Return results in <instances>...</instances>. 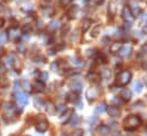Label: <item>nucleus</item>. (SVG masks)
Wrapping results in <instances>:
<instances>
[{"mask_svg":"<svg viewBox=\"0 0 147 136\" xmlns=\"http://www.w3.org/2000/svg\"><path fill=\"white\" fill-rule=\"evenodd\" d=\"M45 88H46V85H45V82L41 81V80H38L37 82L34 84V90H36L37 93H42V92L45 90Z\"/></svg>","mask_w":147,"mask_h":136,"instance_id":"nucleus-18","label":"nucleus"},{"mask_svg":"<svg viewBox=\"0 0 147 136\" xmlns=\"http://www.w3.org/2000/svg\"><path fill=\"white\" fill-rule=\"evenodd\" d=\"M22 88L25 90V92H32V86H31V84L29 82V81H26V80H24V81H22Z\"/></svg>","mask_w":147,"mask_h":136,"instance_id":"nucleus-26","label":"nucleus"},{"mask_svg":"<svg viewBox=\"0 0 147 136\" xmlns=\"http://www.w3.org/2000/svg\"><path fill=\"white\" fill-rule=\"evenodd\" d=\"M7 39H8L7 34L5 32H0V44H5L7 41Z\"/></svg>","mask_w":147,"mask_h":136,"instance_id":"nucleus-35","label":"nucleus"},{"mask_svg":"<svg viewBox=\"0 0 147 136\" xmlns=\"http://www.w3.org/2000/svg\"><path fill=\"white\" fill-rule=\"evenodd\" d=\"M89 125H90V127H96L97 125H99V119H98L97 117H92V118H90V120H89Z\"/></svg>","mask_w":147,"mask_h":136,"instance_id":"nucleus-30","label":"nucleus"},{"mask_svg":"<svg viewBox=\"0 0 147 136\" xmlns=\"http://www.w3.org/2000/svg\"><path fill=\"white\" fill-rule=\"evenodd\" d=\"M17 49H18L20 53H25V47L23 45H18L17 46Z\"/></svg>","mask_w":147,"mask_h":136,"instance_id":"nucleus-46","label":"nucleus"},{"mask_svg":"<svg viewBox=\"0 0 147 136\" xmlns=\"http://www.w3.org/2000/svg\"><path fill=\"white\" fill-rule=\"evenodd\" d=\"M7 37L10 39V40H13V41H16V40H18V38H20V31H18V29L17 28H10L8 31H7Z\"/></svg>","mask_w":147,"mask_h":136,"instance_id":"nucleus-6","label":"nucleus"},{"mask_svg":"<svg viewBox=\"0 0 147 136\" xmlns=\"http://www.w3.org/2000/svg\"><path fill=\"white\" fill-rule=\"evenodd\" d=\"M131 78H132L131 72L128 71V70H123L116 75V85L121 86V87H124L131 81Z\"/></svg>","mask_w":147,"mask_h":136,"instance_id":"nucleus-2","label":"nucleus"},{"mask_svg":"<svg viewBox=\"0 0 147 136\" xmlns=\"http://www.w3.org/2000/svg\"><path fill=\"white\" fill-rule=\"evenodd\" d=\"M70 87L73 89V92H80V90H82V88H83V84H82V81L81 80H79V79H74L72 80L71 82H70Z\"/></svg>","mask_w":147,"mask_h":136,"instance_id":"nucleus-9","label":"nucleus"},{"mask_svg":"<svg viewBox=\"0 0 147 136\" xmlns=\"http://www.w3.org/2000/svg\"><path fill=\"white\" fill-rule=\"evenodd\" d=\"M22 9H23L24 12H31V10H33V5H31V3L25 5V6L22 7Z\"/></svg>","mask_w":147,"mask_h":136,"instance_id":"nucleus-38","label":"nucleus"},{"mask_svg":"<svg viewBox=\"0 0 147 136\" xmlns=\"http://www.w3.org/2000/svg\"><path fill=\"white\" fill-rule=\"evenodd\" d=\"M56 110H57L59 113H64V112H65L67 109H66V106H65V105H63V104H59V105L56 107Z\"/></svg>","mask_w":147,"mask_h":136,"instance_id":"nucleus-37","label":"nucleus"},{"mask_svg":"<svg viewBox=\"0 0 147 136\" xmlns=\"http://www.w3.org/2000/svg\"><path fill=\"white\" fill-rule=\"evenodd\" d=\"M120 97H121V100L124 101V102L130 101V99H131V90L128 89V88L122 89V92H121V94H120Z\"/></svg>","mask_w":147,"mask_h":136,"instance_id":"nucleus-13","label":"nucleus"},{"mask_svg":"<svg viewBox=\"0 0 147 136\" xmlns=\"http://www.w3.org/2000/svg\"><path fill=\"white\" fill-rule=\"evenodd\" d=\"M122 48V44L121 42H119V41H115V42H113L112 45H111L110 47V50L111 53H117V52H120V49Z\"/></svg>","mask_w":147,"mask_h":136,"instance_id":"nucleus-20","label":"nucleus"},{"mask_svg":"<svg viewBox=\"0 0 147 136\" xmlns=\"http://www.w3.org/2000/svg\"><path fill=\"white\" fill-rule=\"evenodd\" d=\"M2 9H3V8H2V6L0 5V12H2Z\"/></svg>","mask_w":147,"mask_h":136,"instance_id":"nucleus-53","label":"nucleus"},{"mask_svg":"<svg viewBox=\"0 0 147 136\" xmlns=\"http://www.w3.org/2000/svg\"><path fill=\"white\" fill-rule=\"evenodd\" d=\"M59 25H61V22H59L58 20H55V21H51V22L49 23L48 28H49V30L55 31V30H57V29L59 28Z\"/></svg>","mask_w":147,"mask_h":136,"instance_id":"nucleus-24","label":"nucleus"},{"mask_svg":"<svg viewBox=\"0 0 147 136\" xmlns=\"http://www.w3.org/2000/svg\"><path fill=\"white\" fill-rule=\"evenodd\" d=\"M111 77H112V72H111L110 69L104 68L100 71V78H103L105 80H109V79H111Z\"/></svg>","mask_w":147,"mask_h":136,"instance_id":"nucleus-22","label":"nucleus"},{"mask_svg":"<svg viewBox=\"0 0 147 136\" xmlns=\"http://www.w3.org/2000/svg\"><path fill=\"white\" fill-rule=\"evenodd\" d=\"M122 18L125 21V22H132L134 20V14L130 9L129 6H124L123 9H122Z\"/></svg>","mask_w":147,"mask_h":136,"instance_id":"nucleus-3","label":"nucleus"},{"mask_svg":"<svg viewBox=\"0 0 147 136\" xmlns=\"http://www.w3.org/2000/svg\"><path fill=\"white\" fill-rule=\"evenodd\" d=\"M16 57H15V55H13V54H9V55H6L5 56V58H3V63H5V65L7 67V68H15V65H16Z\"/></svg>","mask_w":147,"mask_h":136,"instance_id":"nucleus-5","label":"nucleus"},{"mask_svg":"<svg viewBox=\"0 0 147 136\" xmlns=\"http://www.w3.org/2000/svg\"><path fill=\"white\" fill-rule=\"evenodd\" d=\"M48 77H49V75H48V73H47V72H41V73H40V75H39V79H40L41 81H43V82H45V81H47V80H48Z\"/></svg>","mask_w":147,"mask_h":136,"instance_id":"nucleus-33","label":"nucleus"},{"mask_svg":"<svg viewBox=\"0 0 147 136\" xmlns=\"http://www.w3.org/2000/svg\"><path fill=\"white\" fill-rule=\"evenodd\" d=\"M78 10H79V8H78L76 6H72V7L70 8V10L67 12L69 18H74V17L76 16V14H78Z\"/></svg>","mask_w":147,"mask_h":136,"instance_id":"nucleus-25","label":"nucleus"},{"mask_svg":"<svg viewBox=\"0 0 147 136\" xmlns=\"http://www.w3.org/2000/svg\"><path fill=\"white\" fill-rule=\"evenodd\" d=\"M98 133H99V135L102 136H110L111 128L107 127V126H105V125H102V126L98 127Z\"/></svg>","mask_w":147,"mask_h":136,"instance_id":"nucleus-15","label":"nucleus"},{"mask_svg":"<svg viewBox=\"0 0 147 136\" xmlns=\"http://www.w3.org/2000/svg\"><path fill=\"white\" fill-rule=\"evenodd\" d=\"M96 61H97V63H106V62H107V61H106V57H105L103 54H100V55L97 57Z\"/></svg>","mask_w":147,"mask_h":136,"instance_id":"nucleus-36","label":"nucleus"},{"mask_svg":"<svg viewBox=\"0 0 147 136\" xmlns=\"http://www.w3.org/2000/svg\"><path fill=\"white\" fill-rule=\"evenodd\" d=\"M15 96H16L17 102L20 103L21 105H26V104H28V96H26L23 92L17 90V92L15 93Z\"/></svg>","mask_w":147,"mask_h":136,"instance_id":"nucleus-8","label":"nucleus"},{"mask_svg":"<svg viewBox=\"0 0 147 136\" xmlns=\"http://www.w3.org/2000/svg\"><path fill=\"white\" fill-rule=\"evenodd\" d=\"M86 54H87V56H89V57H90V56H94V55L96 54V49H94V48H92V49H87V50H86Z\"/></svg>","mask_w":147,"mask_h":136,"instance_id":"nucleus-40","label":"nucleus"},{"mask_svg":"<svg viewBox=\"0 0 147 136\" xmlns=\"http://www.w3.org/2000/svg\"><path fill=\"white\" fill-rule=\"evenodd\" d=\"M66 100L71 103H76L78 101H79V95H78V93H76V92H71V93H69V94H67Z\"/></svg>","mask_w":147,"mask_h":136,"instance_id":"nucleus-19","label":"nucleus"},{"mask_svg":"<svg viewBox=\"0 0 147 136\" xmlns=\"http://www.w3.org/2000/svg\"><path fill=\"white\" fill-rule=\"evenodd\" d=\"M109 12H110V14L113 16L114 14H115V6H114V3L112 2V3H110V7H109Z\"/></svg>","mask_w":147,"mask_h":136,"instance_id":"nucleus-41","label":"nucleus"},{"mask_svg":"<svg viewBox=\"0 0 147 136\" xmlns=\"http://www.w3.org/2000/svg\"><path fill=\"white\" fill-rule=\"evenodd\" d=\"M48 121L45 119V118H39V120L37 121V124H36V128H37L38 132H40V133H43V132H46L47 129H48Z\"/></svg>","mask_w":147,"mask_h":136,"instance_id":"nucleus-4","label":"nucleus"},{"mask_svg":"<svg viewBox=\"0 0 147 136\" xmlns=\"http://www.w3.org/2000/svg\"><path fill=\"white\" fill-rule=\"evenodd\" d=\"M142 52H144V53H147V42L142 47Z\"/></svg>","mask_w":147,"mask_h":136,"instance_id":"nucleus-49","label":"nucleus"},{"mask_svg":"<svg viewBox=\"0 0 147 136\" xmlns=\"http://www.w3.org/2000/svg\"><path fill=\"white\" fill-rule=\"evenodd\" d=\"M34 105H36V107H38V109H42V107L46 105V103L43 102L41 99L37 97V99L34 100Z\"/></svg>","mask_w":147,"mask_h":136,"instance_id":"nucleus-31","label":"nucleus"},{"mask_svg":"<svg viewBox=\"0 0 147 136\" xmlns=\"http://www.w3.org/2000/svg\"><path fill=\"white\" fill-rule=\"evenodd\" d=\"M134 88H135V90H136L137 93H140V92L143 90V88H144V85H143L142 81H137V82L134 85Z\"/></svg>","mask_w":147,"mask_h":136,"instance_id":"nucleus-29","label":"nucleus"},{"mask_svg":"<svg viewBox=\"0 0 147 136\" xmlns=\"http://www.w3.org/2000/svg\"><path fill=\"white\" fill-rule=\"evenodd\" d=\"M43 61H45V58L42 56H37L33 58V62H36V63H43Z\"/></svg>","mask_w":147,"mask_h":136,"instance_id":"nucleus-43","label":"nucleus"},{"mask_svg":"<svg viewBox=\"0 0 147 136\" xmlns=\"http://www.w3.org/2000/svg\"><path fill=\"white\" fill-rule=\"evenodd\" d=\"M120 56H122V57H129L130 55H131V53H132V48H131V46H122V48L120 49Z\"/></svg>","mask_w":147,"mask_h":136,"instance_id":"nucleus-11","label":"nucleus"},{"mask_svg":"<svg viewBox=\"0 0 147 136\" xmlns=\"http://www.w3.org/2000/svg\"><path fill=\"white\" fill-rule=\"evenodd\" d=\"M31 31V25L30 24H25L23 28H22V32L23 33H28V32H30Z\"/></svg>","mask_w":147,"mask_h":136,"instance_id":"nucleus-39","label":"nucleus"},{"mask_svg":"<svg viewBox=\"0 0 147 136\" xmlns=\"http://www.w3.org/2000/svg\"><path fill=\"white\" fill-rule=\"evenodd\" d=\"M109 42H110V37H104L103 38V44L104 45H107Z\"/></svg>","mask_w":147,"mask_h":136,"instance_id":"nucleus-47","label":"nucleus"},{"mask_svg":"<svg viewBox=\"0 0 147 136\" xmlns=\"http://www.w3.org/2000/svg\"><path fill=\"white\" fill-rule=\"evenodd\" d=\"M3 111H5V113L8 116H13V114H15L16 113V107H15V105L13 104V103L10 102H7L3 104Z\"/></svg>","mask_w":147,"mask_h":136,"instance_id":"nucleus-7","label":"nucleus"},{"mask_svg":"<svg viewBox=\"0 0 147 136\" xmlns=\"http://www.w3.org/2000/svg\"><path fill=\"white\" fill-rule=\"evenodd\" d=\"M107 111H109V114H110L111 117H119V116L121 114V110H120V107H117L116 105L110 106V107L107 109Z\"/></svg>","mask_w":147,"mask_h":136,"instance_id":"nucleus-14","label":"nucleus"},{"mask_svg":"<svg viewBox=\"0 0 147 136\" xmlns=\"http://www.w3.org/2000/svg\"><path fill=\"white\" fill-rule=\"evenodd\" d=\"M99 31H100V25H96V27L92 29V31H91V33H90V37L96 38V37L99 34Z\"/></svg>","mask_w":147,"mask_h":136,"instance_id":"nucleus-32","label":"nucleus"},{"mask_svg":"<svg viewBox=\"0 0 147 136\" xmlns=\"http://www.w3.org/2000/svg\"><path fill=\"white\" fill-rule=\"evenodd\" d=\"M83 131L82 129H76L75 132L73 133V136H83Z\"/></svg>","mask_w":147,"mask_h":136,"instance_id":"nucleus-45","label":"nucleus"},{"mask_svg":"<svg viewBox=\"0 0 147 136\" xmlns=\"http://www.w3.org/2000/svg\"><path fill=\"white\" fill-rule=\"evenodd\" d=\"M91 20H89V18H87V20H83L82 21V24H81V31L82 32H87L89 29H90V27H91Z\"/></svg>","mask_w":147,"mask_h":136,"instance_id":"nucleus-16","label":"nucleus"},{"mask_svg":"<svg viewBox=\"0 0 147 136\" xmlns=\"http://www.w3.org/2000/svg\"><path fill=\"white\" fill-rule=\"evenodd\" d=\"M80 121H81V119H80V117L78 116V114H72L71 116V118H70V120L67 121V124H70L71 126H78L79 124H80Z\"/></svg>","mask_w":147,"mask_h":136,"instance_id":"nucleus-17","label":"nucleus"},{"mask_svg":"<svg viewBox=\"0 0 147 136\" xmlns=\"http://www.w3.org/2000/svg\"><path fill=\"white\" fill-rule=\"evenodd\" d=\"M98 95H99V92L96 89V88H90L88 92H87V99L89 100V101H95L97 97H98Z\"/></svg>","mask_w":147,"mask_h":136,"instance_id":"nucleus-12","label":"nucleus"},{"mask_svg":"<svg viewBox=\"0 0 147 136\" xmlns=\"http://www.w3.org/2000/svg\"><path fill=\"white\" fill-rule=\"evenodd\" d=\"M143 22H145V23H147V13H146V15L144 16V18H143Z\"/></svg>","mask_w":147,"mask_h":136,"instance_id":"nucleus-51","label":"nucleus"},{"mask_svg":"<svg viewBox=\"0 0 147 136\" xmlns=\"http://www.w3.org/2000/svg\"><path fill=\"white\" fill-rule=\"evenodd\" d=\"M59 136H69V135H67L66 133H62V134H61V135H59Z\"/></svg>","mask_w":147,"mask_h":136,"instance_id":"nucleus-52","label":"nucleus"},{"mask_svg":"<svg viewBox=\"0 0 147 136\" xmlns=\"http://www.w3.org/2000/svg\"><path fill=\"white\" fill-rule=\"evenodd\" d=\"M146 84H147V78H146Z\"/></svg>","mask_w":147,"mask_h":136,"instance_id":"nucleus-54","label":"nucleus"},{"mask_svg":"<svg viewBox=\"0 0 147 136\" xmlns=\"http://www.w3.org/2000/svg\"><path fill=\"white\" fill-rule=\"evenodd\" d=\"M87 79L92 84H98L100 81V74H98L96 72H89L87 74Z\"/></svg>","mask_w":147,"mask_h":136,"instance_id":"nucleus-10","label":"nucleus"},{"mask_svg":"<svg viewBox=\"0 0 147 136\" xmlns=\"http://www.w3.org/2000/svg\"><path fill=\"white\" fill-rule=\"evenodd\" d=\"M71 1L72 0H59V3H61V6L65 7V6H69L71 3Z\"/></svg>","mask_w":147,"mask_h":136,"instance_id":"nucleus-42","label":"nucleus"},{"mask_svg":"<svg viewBox=\"0 0 147 136\" xmlns=\"http://www.w3.org/2000/svg\"><path fill=\"white\" fill-rule=\"evenodd\" d=\"M91 1H92L94 3H96V5H100V3H102L104 0H91Z\"/></svg>","mask_w":147,"mask_h":136,"instance_id":"nucleus-48","label":"nucleus"},{"mask_svg":"<svg viewBox=\"0 0 147 136\" xmlns=\"http://www.w3.org/2000/svg\"><path fill=\"white\" fill-rule=\"evenodd\" d=\"M69 31H70V25H69V24H64V27H63V29H62L63 34H66Z\"/></svg>","mask_w":147,"mask_h":136,"instance_id":"nucleus-44","label":"nucleus"},{"mask_svg":"<svg viewBox=\"0 0 147 136\" xmlns=\"http://www.w3.org/2000/svg\"><path fill=\"white\" fill-rule=\"evenodd\" d=\"M140 125H142V119H140L139 116H136V114L129 116V117L125 118L124 121H123L124 129H125V131H129V132H132V131L137 129Z\"/></svg>","mask_w":147,"mask_h":136,"instance_id":"nucleus-1","label":"nucleus"},{"mask_svg":"<svg viewBox=\"0 0 147 136\" xmlns=\"http://www.w3.org/2000/svg\"><path fill=\"white\" fill-rule=\"evenodd\" d=\"M106 110H107L106 104H105V103H102V104H99V105L96 107L95 112H96V113H103V112H104V111H106Z\"/></svg>","mask_w":147,"mask_h":136,"instance_id":"nucleus-27","label":"nucleus"},{"mask_svg":"<svg viewBox=\"0 0 147 136\" xmlns=\"http://www.w3.org/2000/svg\"><path fill=\"white\" fill-rule=\"evenodd\" d=\"M139 60H140V64H142V67L144 70H147V55L146 53H144V52H142L140 54H139Z\"/></svg>","mask_w":147,"mask_h":136,"instance_id":"nucleus-21","label":"nucleus"},{"mask_svg":"<svg viewBox=\"0 0 147 136\" xmlns=\"http://www.w3.org/2000/svg\"><path fill=\"white\" fill-rule=\"evenodd\" d=\"M72 63H73V65H78V67L83 65V61H82V58L79 57V56H75V57L72 58Z\"/></svg>","mask_w":147,"mask_h":136,"instance_id":"nucleus-28","label":"nucleus"},{"mask_svg":"<svg viewBox=\"0 0 147 136\" xmlns=\"http://www.w3.org/2000/svg\"><path fill=\"white\" fill-rule=\"evenodd\" d=\"M63 114V117H62V121L64 122V124H67V121L70 120V118H71V116L73 114V110H66L64 113H62Z\"/></svg>","mask_w":147,"mask_h":136,"instance_id":"nucleus-23","label":"nucleus"},{"mask_svg":"<svg viewBox=\"0 0 147 136\" xmlns=\"http://www.w3.org/2000/svg\"><path fill=\"white\" fill-rule=\"evenodd\" d=\"M54 14V9L50 7H46L45 9V16H51Z\"/></svg>","mask_w":147,"mask_h":136,"instance_id":"nucleus-34","label":"nucleus"},{"mask_svg":"<svg viewBox=\"0 0 147 136\" xmlns=\"http://www.w3.org/2000/svg\"><path fill=\"white\" fill-rule=\"evenodd\" d=\"M116 127H117V124L116 122H111L110 128H116Z\"/></svg>","mask_w":147,"mask_h":136,"instance_id":"nucleus-50","label":"nucleus"}]
</instances>
